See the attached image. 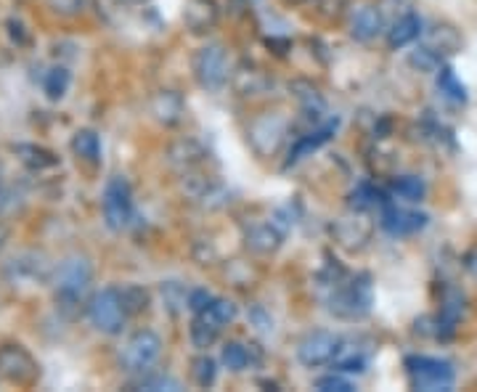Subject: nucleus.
Returning a JSON list of instances; mask_svg holds the SVG:
<instances>
[{"mask_svg":"<svg viewBox=\"0 0 477 392\" xmlns=\"http://www.w3.org/2000/svg\"><path fill=\"white\" fill-rule=\"evenodd\" d=\"M93 281V265L88 263V257L72 254L67 257L57 271H54V284H57V308L75 318L83 310L85 292L90 289Z\"/></svg>","mask_w":477,"mask_h":392,"instance_id":"obj_1","label":"nucleus"},{"mask_svg":"<svg viewBox=\"0 0 477 392\" xmlns=\"http://www.w3.org/2000/svg\"><path fill=\"white\" fill-rule=\"evenodd\" d=\"M406 371H409V382L414 390L435 392V390H451L453 387V366L441 358H430V356H411L406 361Z\"/></svg>","mask_w":477,"mask_h":392,"instance_id":"obj_2","label":"nucleus"},{"mask_svg":"<svg viewBox=\"0 0 477 392\" xmlns=\"http://www.w3.org/2000/svg\"><path fill=\"white\" fill-rule=\"evenodd\" d=\"M162 356V339L151 329H139L122 347V368L130 374H149Z\"/></svg>","mask_w":477,"mask_h":392,"instance_id":"obj_3","label":"nucleus"},{"mask_svg":"<svg viewBox=\"0 0 477 392\" xmlns=\"http://www.w3.org/2000/svg\"><path fill=\"white\" fill-rule=\"evenodd\" d=\"M88 318L90 324L104 332V335H119L125 321H128V313L122 308V300H119V289L107 286L101 292H96L88 303Z\"/></svg>","mask_w":477,"mask_h":392,"instance_id":"obj_4","label":"nucleus"},{"mask_svg":"<svg viewBox=\"0 0 477 392\" xmlns=\"http://www.w3.org/2000/svg\"><path fill=\"white\" fill-rule=\"evenodd\" d=\"M192 67H194V77L199 80V85L207 88V90H221L228 83V75H231L228 54H225L221 43L202 46L192 58Z\"/></svg>","mask_w":477,"mask_h":392,"instance_id":"obj_5","label":"nucleus"},{"mask_svg":"<svg viewBox=\"0 0 477 392\" xmlns=\"http://www.w3.org/2000/svg\"><path fill=\"white\" fill-rule=\"evenodd\" d=\"M101 210H104V221L112 231L128 228L130 218H133V191H130V183L122 175H114L104 186Z\"/></svg>","mask_w":477,"mask_h":392,"instance_id":"obj_6","label":"nucleus"},{"mask_svg":"<svg viewBox=\"0 0 477 392\" xmlns=\"http://www.w3.org/2000/svg\"><path fill=\"white\" fill-rule=\"evenodd\" d=\"M0 377L11 385L29 387L40 379V366L22 345H3L0 347Z\"/></svg>","mask_w":477,"mask_h":392,"instance_id":"obj_7","label":"nucleus"},{"mask_svg":"<svg viewBox=\"0 0 477 392\" xmlns=\"http://www.w3.org/2000/svg\"><path fill=\"white\" fill-rule=\"evenodd\" d=\"M5 276L14 286H40L54 279V268L46 254L22 253L5 265Z\"/></svg>","mask_w":477,"mask_h":392,"instance_id":"obj_8","label":"nucleus"},{"mask_svg":"<svg viewBox=\"0 0 477 392\" xmlns=\"http://www.w3.org/2000/svg\"><path fill=\"white\" fill-rule=\"evenodd\" d=\"M332 313H337L342 318H361L371 308V284L368 276L347 281L345 286H339L332 294Z\"/></svg>","mask_w":477,"mask_h":392,"instance_id":"obj_9","label":"nucleus"},{"mask_svg":"<svg viewBox=\"0 0 477 392\" xmlns=\"http://www.w3.org/2000/svg\"><path fill=\"white\" fill-rule=\"evenodd\" d=\"M337 350L339 336H335L332 332H310L297 347V358H300V364L316 368V366L332 364Z\"/></svg>","mask_w":477,"mask_h":392,"instance_id":"obj_10","label":"nucleus"},{"mask_svg":"<svg viewBox=\"0 0 477 392\" xmlns=\"http://www.w3.org/2000/svg\"><path fill=\"white\" fill-rule=\"evenodd\" d=\"M218 19H221L218 0H186L183 5V25L194 35L213 29L218 25Z\"/></svg>","mask_w":477,"mask_h":392,"instance_id":"obj_11","label":"nucleus"},{"mask_svg":"<svg viewBox=\"0 0 477 392\" xmlns=\"http://www.w3.org/2000/svg\"><path fill=\"white\" fill-rule=\"evenodd\" d=\"M247 136H250V143H257L260 139L268 140V146H265V157L268 154H274L276 149H279V143L286 136V122L276 117V114H268V117H260V119H254L253 125H250V130H247Z\"/></svg>","mask_w":477,"mask_h":392,"instance_id":"obj_12","label":"nucleus"},{"mask_svg":"<svg viewBox=\"0 0 477 392\" xmlns=\"http://www.w3.org/2000/svg\"><path fill=\"white\" fill-rule=\"evenodd\" d=\"M379 32H382V14H379V8H374V5H361V8L353 11V16H350V35H353L356 40L368 43V40H374Z\"/></svg>","mask_w":477,"mask_h":392,"instance_id":"obj_13","label":"nucleus"},{"mask_svg":"<svg viewBox=\"0 0 477 392\" xmlns=\"http://www.w3.org/2000/svg\"><path fill=\"white\" fill-rule=\"evenodd\" d=\"M382 225L393 233V236H409L414 231H420L427 225V215L421 212H409V210H398V207H385L382 212Z\"/></svg>","mask_w":477,"mask_h":392,"instance_id":"obj_14","label":"nucleus"},{"mask_svg":"<svg viewBox=\"0 0 477 392\" xmlns=\"http://www.w3.org/2000/svg\"><path fill=\"white\" fill-rule=\"evenodd\" d=\"M151 114L162 122V125H178L186 114L183 98L175 90H160L151 98Z\"/></svg>","mask_w":477,"mask_h":392,"instance_id":"obj_15","label":"nucleus"},{"mask_svg":"<svg viewBox=\"0 0 477 392\" xmlns=\"http://www.w3.org/2000/svg\"><path fill=\"white\" fill-rule=\"evenodd\" d=\"M461 46H464L461 32L453 27V25H435V27L427 32V48H432V51L441 54V57H453V54H459Z\"/></svg>","mask_w":477,"mask_h":392,"instance_id":"obj_16","label":"nucleus"},{"mask_svg":"<svg viewBox=\"0 0 477 392\" xmlns=\"http://www.w3.org/2000/svg\"><path fill=\"white\" fill-rule=\"evenodd\" d=\"M14 154L32 172H43V170H51L58 165L57 154L48 151V149H43V146H37V143H16L14 146Z\"/></svg>","mask_w":477,"mask_h":392,"instance_id":"obj_17","label":"nucleus"},{"mask_svg":"<svg viewBox=\"0 0 477 392\" xmlns=\"http://www.w3.org/2000/svg\"><path fill=\"white\" fill-rule=\"evenodd\" d=\"M236 315H239L236 305H233L231 300H221V297H213L210 305L202 310V313H197L199 321H204V324L213 326L215 332H223L228 324L236 321Z\"/></svg>","mask_w":477,"mask_h":392,"instance_id":"obj_18","label":"nucleus"},{"mask_svg":"<svg viewBox=\"0 0 477 392\" xmlns=\"http://www.w3.org/2000/svg\"><path fill=\"white\" fill-rule=\"evenodd\" d=\"M170 162L172 165H178V168H194L199 165L204 157H207V151H204V146L194 139H181L175 140L172 146H170Z\"/></svg>","mask_w":477,"mask_h":392,"instance_id":"obj_19","label":"nucleus"},{"mask_svg":"<svg viewBox=\"0 0 477 392\" xmlns=\"http://www.w3.org/2000/svg\"><path fill=\"white\" fill-rule=\"evenodd\" d=\"M420 35H421V19L417 16V14H406V16H400V19L395 22L393 29H390V35H388V40H390L393 48H403V46L414 43Z\"/></svg>","mask_w":477,"mask_h":392,"instance_id":"obj_20","label":"nucleus"},{"mask_svg":"<svg viewBox=\"0 0 477 392\" xmlns=\"http://www.w3.org/2000/svg\"><path fill=\"white\" fill-rule=\"evenodd\" d=\"M72 151L78 154V160H83L88 165H96L101 160V140L93 130H78L72 139Z\"/></svg>","mask_w":477,"mask_h":392,"instance_id":"obj_21","label":"nucleus"},{"mask_svg":"<svg viewBox=\"0 0 477 392\" xmlns=\"http://www.w3.org/2000/svg\"><path fill=\"white\" fill-rule=\"evenodd\" d=\"M119 300H122V308H125L128 315H140V313H146V310H149V303H151L149 292H146L140 284H125V286H119Z\"/></svg>","mask_w":477,"mask_h":392,"instance_id":"obj_22","label":"nucleus"},{"mask_svg":"<svg viewBox=\"0 0 477 392\" xmlns=\"http://www.w3.org/2000/svg\"><path fill=\"white\" fill-rule=\"evenodd\" d=\"M69 83H72L69 69H67V67H54V69H48L46 77H43V90H46V96H48L51 101H61V98L67 96V90H69Z\"/></svg>","mask_w":477,"mask_h":392,"instance_id":"obj_23","label":"nucleus"},{"mask_svg":"<svg viewBox=\"0 0 477 392\" xmlns=\"http://www.w3.org/2000/svg\"><path fill=\"white\" fill-rule=\"evenodd\" d=\"M221 358H223L225 368L244 371L253 366V350H250V345H242V342H225Z\"/></svg>","mask_w":477,"mask_h":392,"instance_id":"obj_24","label":"nucleus"},{"mask_svg":"<svg viewBox=\"0 0 477 392\" xmlns=\"http://www.w3.org/2000/svg\"><path fill=\"white\" fill-rule=\"evenodd\" d=\"M289 90H292V96L303 104L306 112H316V114L324 112V96L318 93L316 85L306 83V80H295V83L289 85Z\"/></svg>","mask_w":477,"mask_h":392,"instance_id":"obj_25","label":"nucleus"},{"mask_svg":"<svg viewBox=\"0 0 477 392\" xmlns=\"http://www.w3.org/2000/svg\"><path fill=\"white\" fill-rule=\"evenodd\" d=\"M281 236L274 231V225H257V228H253L250 233H247V244L253 247L254 253H274L276 247H279Z\"/></svg>","mask_w":477,"mask_h":392,"instance_id":"obj_26","label":"nucleus"},{"mask_svg":"<svg viewBox=\"0 0 477 392\" xmlns=\"http://www.w3.org/2000/svg\"><path fill=\"white\" fill-rule=\"evenodd\" d=\"M268 85H271L268 75L260 72V69H254V67H244V69L236 75V88H239L244 96H257V93H263Z\"/></svg>","mask_w":477,"mask_h":392,"instance_id":"obj_27","label":"nucleus"},{"mask_svg":"<svg viewBox=\"0 0 477 392\" xmlns=\"http://www.w3.org/2000/svg\"><path fill=\"white\" fill-rule=\"evenodd\" d=\"M335 364L339 371H347V374H361L366 368V356L356 347V345H342L339 342L337 356H335Z\"/></svg>","mask_w":477,"mask_h":392,"instance_id":"obj_28","label":"nucleus"},{"mask_svg":"<svg viewBox=\"0 0 477 392\" xmlns=\"http://www.w3.org/2000/svg\"><path fill=\"white\" fill-rule=\"evenodd\" d=\"M345 225L350 228L347 233L345 231H335V236L339 239V244H345V247H350V250H356V247H361L366 239H368V225L361 221V218H353V221H345Z\"/></svg>","mask_w":477,"mask_h":392,"instance_id":"obj_29","label":"nucleus"},{"mask_svg":"<svg viewBox=\"0 0 477 392\" xmlns=\"http://www.w3.org/2000/svg\"><path fill=\"white\" fill-rule=\"evenodd\" d=\"M438 88L449 96L451 101H459V104L467 101V90H464V85L459 83V77L453 75V69H449V67L441 69V75H438Z\"/></svg>","mask_w":477,"mask_h":392,"instance_id":"obj_30","label":"nucleus"},{"mask_svg":"<svg viewBox=\"0 0 477 392\" xmlns=\"http://www.w3.org/2000/svg\"><path fill=\"white\" fill-rule=\"evenodd\" d=\"M192 366H194V368H192V377H194L197 387H210V385L215 382L218 368H215V361H213L210 356H199Z\"/></svg>","mask_w":477,"mask_h":392,"instance_id":"obj_31","label":"nucleus"},{"mask_svg":"<svg viewBox=\"0 0 477 392\" xmlns=\"http://www.w3.org/2000/svg\"><path fill=\"white\" fill-rule=\"evenodd\" d=\"M393 191L400 199H406V201H421L424 199V183H421L420 178H398L393 183Z\"/></svg>","mask_w":477,"mask_h":392,"instance_id":"obj_32","label":"nucleus"},{"mask_svg":"<svg viewBox=\"0 0 477 392\" xmlns=\"http://www.w3.org/2000/svg\"><path fill=\"white\" fill-rule=\"evenodd\" d=\"M420 72H438L441 69V54H435L432 48H417L414 54H411V58H409Z\"/></svg>","mask_w":477,"mask_h":392,"instance_id":"obj_33","label":"nucleus"},{"mask_svg":"<svg viewBox=\"0 0 477 392\" xmlns=\"http://www.w3.org/2000/svg\"><path fill=\"white\" fill-rule=\"evenodd\" d=\"M221 336V332H215L213 326H207L204 321H199L194 318V324H192V342H194V347L199 350H207L215 339Z\"/></svg>","mask_w":477,"mask_h":392,"instance_id":"obj_34","label":"nucleus"},{"mask_svg":"<svg viewBox=\"0 0 477 392\" xmlns=\"http://www.w3.org/2000/svg\"><path fill=\"white\" fill-rule=\"evenodd\" d=\"M329 139V130H318V133H308L306 139L300 140L297 146H295V151H292V160L289 162H297L300 157H306L308 151H313V149H318L324 140Z\"/></svg>","mask_w":477,"mask_h":392,"instance_id":"obj_35","label":"nucleus"},{"mask_svg":"<svg viewBox=\"0 0 477 392\" xmlns=\"http://www.w3.org/2000/svg\"><path fill=\"white\" fill-rule=\"evenodd\" d=\"M353 0H318V14L324 19H339L347 8H350Z\"/></svg>","mask_w":477,"mask_h":392,"instance_id":"obj_36","label":"nucleus"},{"mask_svg":"<svg viewBox=\"0 0 477 392\" xmlns=\"http://www.w3.org/2000/svg\"><path fill=\"white\" fill-rule=\"evenodd\" d=\"M5 27H8V37L16 43V46H27L29 43V29L27 25L22 22V19H16V16H11L8 22H5Z\"/></svg>","mask_w":477,"mask_h":392,"instance_id":"obj_37","label":"nucleus"},{"mask_svg":"<svg viewBox=\"0 0 477 392\" xmlns=\"http://www.w3.org/2000/svg\"><path fill=\"white\" fill-rule=\"evenodd\" d=\"M316 387H318V390H329V392H350L353 390V382H347V379H342V377L329 374V377H321V379L316 382Z\"/></svg>","mask_w":477,"mask_h":392,"instance_id":"obj_38","label":"nucleus"},{"mask_svg":"<svg viewBox=\"0 0 477 392\" xmlns=\"http://www.w3.org/2000/svg\"><path fill=\"white\" fill-rule=\"evenodd\" d=\"M139 387H143V390H165V387L178 390L181 385L175 379H170V377H154V379H140Z\"/></svg>","mask_w":477,"mask_h":392,"instance_id":"obj_39","label":"nucleus"},{"mask_svg":"<svg viewBox=\"0 0 477 392\" xmlns=\"http://www.w3.org/2000/svg\"><path fill=\"white\" fill-rule=\"evenodd\" d=\"M210 300H213V297H210L204 289H197V292H192V294H189V303H186V305L194 310V313H202V310L210 305Z\"/></svg>","mask_w":477,"mask_h":392,"instance_id":"obj_40","label":"nucleus"},{"mask_svg":"<svg viewBox=\"0 0 477 392\" xmlns=\"http://www.w3.org/2000/svg\"><path fill=\"white\" fill-rule=\"evenodd\" d=\"M83 3L85 0H51V5L57 8L58 14H67V16H72V14H78V11H83Z\"/></svg>","mask_w":477,"mask_h":392,"instance_id":"obj_41","label":"nucleus"},{"mask_svg":"<svg viewBox=\"0 0 477 392\" xmlns=\"http://www.w3.org/2000/svg\"><path fill=\"white\" fill-rule=\"evenodd\" d=\"M464 268H467V271H470V273H472V276L477 279V247L472 250V253L464 254Z\"/></svg>","mask_w":477,"mask_h":392,"instance_id":"obj_42","label":"nucleus"},{"mask_svg":"<svg viewBox=\"0 0 477 392\" xmlns=\"http://www.w3.org/2000/svg\"><path fill=\"white\" fill-rule=\"evenodd\" d=\"M250 3H253V0H228V5H233L236 11H242V8H250Z\"/></svg>","mask_w":477,"mask_h":392,"instance_id":"obj_43","label":"nucleus"},{"mask_svg":"<svg viewBox=\"0 0 477 392\" xmlns=\"http://www.w3.org/2000/svg\"><path fill=\"white\" fill-rule=\"evenodd\" d=\"M284 5H289V8H297V5H308L313 0H281Z\"/></svg>","mask_w":477,"mask_h":392,"instance_id":"obj_44","label":"nucleus"},{"mask_svg":"<svg viewBox=\"0 0 477 392\" xmlns=\"http://www.w3.org/2000/svg\"><path fill=\"white\" fill-rule=\"evenodd\" d=\"M3 242H5V231L0 228V247H3Z\"/></svg>","mask_w":477,"mask_h":392,"instance_id":"obj_45","label":"nucleus"}]
</instances>
